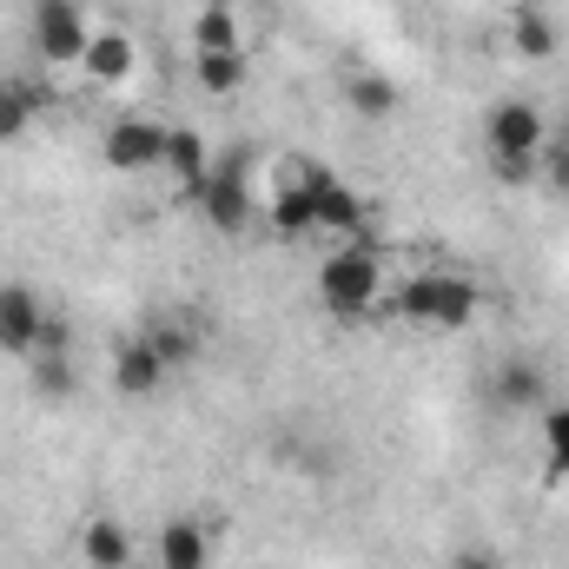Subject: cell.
<instances>
[{"mask_svg": "<svg viewBox=\"0 0 569 569\" xmlns=\"http://www.w3.org/2000/svg\"><path fill=\"white\" fill-rule=\"evenodd\" d=\"M490 172H497L503 186H530V179H537V159H490Z\"/></svg>", "mask_w": 569, "mask_h": 569, "instance_id": "25", "label": "cell"}, {"mask_svg": "<svg viewBox=\"0 0 569 569\" xmlns=\"http://www.w3.org/2000/svg\"><path fill=\"white\" fill-rule=\"evenodd\" d=\"M192 40H199V53H232V47H246V40H239V13H232L226 0H212V7L192 20Z\"/></svg>", "mask_w": 569, "mask_h": 569, "instance_id": "22", "label": "cell"}, {"mask_svg": "<svg viewBox=\"0 0 569 569\" xmlns=\"http://www.w3.org/2000/svg\"><path fill=\"white\" fill-rule=\"evenodd\" d=\"M159 166L172 172V186H179L186 199H199V186H206V172H212L206 140H199L192 127H166V159H159Z\"/></svg>", "mask_w": 569, "mask_h": 569, "instance_id": "11", "label": "cell"}, {"mask_svg": "<svg viewBox=\"0 0 569 569\" xmlns=\"http://www.w3.org/2000/svg\"><path fill=\"white\" fill-rule=\"evenodd\" d=\"M530 7H550V0H530Z\"/></svg>", "mask_w": 569, "mask_h": 569, "instance_id": "27", "label": "cell"}, {"mask_svg": "<svg viewBox=\"0 0 569 569\" xmlns=\"http://www.w3.org/2000/svg\"><path fill=\"white\" fill-rule=\"evenodd\" d=\"M47 305H40V291L20 279L0 284V351L7 358H33V345H40V331H47Z\"/></svg>", "mask_w": 569, "mask_h": 569, "instance_id": "8", "label": "cell"}, {"mask_svg": "<svg viewBox=\"0 0 569 569\" xmlns=\"http://www.w3.org/2000/svg\"><path fill=\"white\" fill-rule=\"evenodd\" d=\"M550 140V120H543V107H530V100H497L490 113H483V146H490V159H537Z\"/></svg>", "mask_w": 569, "mask_h": 569, "instance_id": "4", "label": "cell"}, {"mask_svg": "<svg viewBox=\"0 0 569 569\" xmlns=\"http://www.w3.org/2000/svg\"><path fill=\"white\" fill-rule=\"evenodd\" d=\"M206 563H212L206 530H199L192 517H172V523L159 530V569H206Z\"/></svg>", "mask_w": 569, "mask_h": 569, "instance_id": "15", "label": "cell"}, {"mask_svg": "<svg viewBox=\"0 0 569 569\" xmlns=\"http://www.w3.org/2000/svg\"><path fill=\"white\" fill-rule=\"evenodd\" d=\"M80 557L93 569H133V530L120 517H93L80 530Z\"/></svg>", "mask_w": 569, "mask_h": 569, "instance_id": "13", "label": "cell"}, {"mask_svg": "<svg viewBox=\"0 0 569 569\" xmlns=\"http://www.w3.org/2000/svg\"><path fill=\"white\" fill-rule=\"evenodd\" d=\"M443 569H503V563H497L490 550H457V557H450Z\"/></svg>", "mask_w": 569, "mask_h": 569, "instance_id": "26", "label": "cell"}, {"mask_svg": "<svg viewBox=\"0 0 569 569\" xmlns=\"http://www.w3.org/2000/svg\"><path fill=\"white\" fill-rule=\"evenodd\" d=\"M298 179H305V192H311L318 232H331V239H358V232H365V199H358L331 166H298Z\"/></svg>", "mask_w": 569, "mask_h": 569, "instance_id": "6", "label": "cell"}, {"mask_svg": "<svg viewBox=\"0 0 569 569\" xmlns=\"http://www.w3.org/2000/svg\"><path fill=\"white\" fill-rule=\"evenodd\" d=\"M345 107H351L358 120H391V113L405 107V93H398L391 73H351V80H345Z\"/></svg>", "mask_w": 569, "mask_h": 569, "instance_id": "14", "label": "cell"}, {"mask_svg": "<svg viewBox=\"0 0 569 569\" xmlns=\"http://www.w3.org/2000/svg\"><path fill=\"white\" fill-rule=\"evenodd\" d=\"M192 206L206 212V226H212V232H226V239H232V232H246V226H252V179H246V166H239V159L212 166Z\"/></svg>", "mask_w": 569, "mask_h": 569, "instance_id": "5", "label": "cell"}, {"mask_svg": "<svg viewBox=\"0 0 569 569\" xmlns=\"http://www.w3.org/2000/svg\"><path fill=\"white\" fill-rule=\"evenodd\" d=\"M172 371H166V358L146 345V331L140 338H127L120 351H113V391L120 398H133V405H146V398H159V385H166Z\"/></svg>", "mask_w": 569, "mask_h": 569, "instance_id": "10", "label": "cell"}, {"mask_svg": "<svg viewBox=\"0 0 569 569\" xmlns=\"http://www.w3.org/2000/svg\"><path fill=\"white\" fill-rule=\"evenodd\" d=\"M146 345L166 358V371H186L192 358H199V331L186 325V318H166V325H146Z\"/></svg>", "mask_w": 569, "mask_h": 569, "instance_id": "19", "label": "cell"}, {"mask_svg": "<svg viewBox=\"0 0 569 569\" xmlns=\"http://www.w3.org/2000/svg\"><path fill=\"white\" fill-rule=\"evenodd\" d=\"M100 152H107V166H113V172H152V166L166 159V127H159V120H146V113H120V120L107 127Z\"/></svg>", "mask_w": 569, "mask_h": 569, "instance_id": "7", "label": "cell"}, {"mask_svg": "<svg viewBox=\"0 0 569 569\" xmlns=\"http://www.w3.org/2000/svg\"><path fill=\"white\" fill-rule=\"evenodd\" d=\"M543 450H550V477H569V405H543Z\"/></svg>", "mask_w": 569, "mask_h": 569, "instance_id": "24", "label": "cell"}, {"mask_svg": "<svg viewBox=\"0 0 569 569\" xmlns=\"http://www.w3.org/2000/svg\"><path fill=\"white\" fill-rule=\"evenodd\" d=\"M483 391H490L497 411H537V405H550V378H543L537 358H503Z\"/></svg>", "mask_w": 569, "mask_h": 569, "instance_id": "9", "label": "cell"}, {"mask_svg": "<svg viewBox=\"0 0 569 569\" xmlns=\"http://www.w3.org/2000/svg\"><path fill=\"white\" fill-rule=\"evenodd\" d=\"M272 232H279V239H311V232H318V219H311V192H305L298 172L279 179V192H272Z\"/></svg>", "mask_w": 569, "mask_h": 569, "instance_id": "16", "label": "cell"}, {"mask_svg": "<svg viewBox=\"0 0 569 569\" xmlns=\"http://www.w3.org/2000/svg\"><path fill=\"white\" fill-rule=\"evenodd\" d=\"M192 73H199V87H206L212 100H226V93L246 87V47H232V53H199Z\"/></svg>", "mask_w": 569, "mask_h": 569, "instance_id": "18", "label": "cell"}, {"mask_svg": "<svg viewBox=\"0 0 569 569\" xmlns=\"http://www.w3.org/2000/svg\"><path fill=\"white\" fill-rule=\"evenodd\" d=\"M510 47H517L523 60H557V47H563V33H557V20H550V7H523V13L510 20Z\"/></svg>", "mask_w": 569, "mask_h": 569, "instance_id": "17", "label": "cell"}, {"mask_svg": "<svg viewBox=\"0 0 569 569\" xmlns=\"http://www.w3.org/2000/svg\"><path fill=\"white\" fill-rule=\"evenodd\" d=\"M27 365H33V391H40L47 405H60V398H73V391H80L73 351H40V358H27Z\"/></svg>", "mask_w": 569, "mask_h": 569, "instance_id": "20", "label": "cell"}, {"mask_svg": "<svg viewBox=\"0 0 569 569\" xmlns=\"http://www.w3.org/2000/svg\"><path fill=\"white\" fill-rule=\"evenodd\" d=\"M33 113H40V93L27 80H0V146L20 140L33 127Z\"/></svg>", "mask_w": 569, "mask_h": 569, "instance_id": "21", "label": "cell"}, {"mask_svg": "<svg viewBox=\"0 0 569 569\" xmlns=\"http://www.w3.org/2000/svg\"><path fill=\"white\" fill-rule=\"evenodd\" d=\"M318 298L331 318H365L378 298H385V259L358 239H345L325 266H318Z\"/></svg>", "mask_w": 569, "mask_h": 569, "instance_id": "2", "label": "cell"}, {"mask_svg": "<svg viewBox=\"0 0 569 569\" xmlns=\"http://www.w3.org/2000/svg\"><path fill=\"white\" fill-rule=\"evenodd\" d=\"M93 47V27L80 13V0H40L33 7V53L47 67H80Z\"/></svg>", "mask_w": 569, "mask_h": 569, "instance_id": "3", "label": "cell"}, {"mask_svg": "<svg viewBox=\"0 0 569 569\" xmlns=\"http://www.w3.org/2000/svg\"><path fill=\"white\" fill-rule=\"evenodd\" d=\"M537 179L550 192H569V107H563V120H550V140L537 152Z\"/></svg>", "mask_w": 569, "mask_h": 569, "instance_id": "23", "label": "cell"}, {"mask_svg": "<svg viewBox=\"0 0 569 569\" xmlns=\"http://www.w3.org/2000/svg\"><path fill=\"white\" fill-rule=\"evenodd\" d=\"M133 67H140V47H133V33H120V27L93 33V47H87V60H80V73H93L100 87H120Z\"/></svg>", "mask_w": 569, "mask_h": 569, "instance_id": "12", "label": "cell"}, {"mask_svg": "<svg viewBox=\"0 0 569 569\" xmlns=\"http://www.w3.org/2000/svg\"><path fill=\"white\" fill-rule=\"evenodd\" d=\"M477 305H483V291L463 272H411L398 284V318L425 325V331H463L477 318Z\"/></svg>", "mask_w": 569, "mask_h": 569, "instance_id": "1", "label": "cell"}]
</instances>
